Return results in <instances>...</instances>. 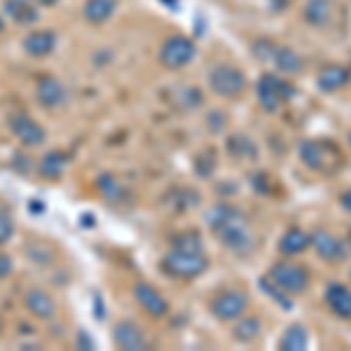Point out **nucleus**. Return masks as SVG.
Instances as JSON below:
<instances>
[{"label":"nucleus","mask_w":351,"mask_h":351,"mask_svg":"<svg viewBox=\"0 0 351 351\" xmlns=\"http://www.w3.org/2000/svg\"><path fill=\"white\" fill-rule=\"evenodd\" d=\"M195 56H197V45L185 36L167 38L160 47V61L169 71H180L183 66L192 64Z\"/></svg>","instance_id":"8"},{"label":"nucleus","mask_w":351,"mask_h":351,"mask_svg":"<svg viewBox=\"0 0 351 351\" xmlns=\"http://www.w3.org/2000/svg\"><path fill=\"white\" fill-rule=\"evenodd\" d=\"M267 279L271 284L279 286L284 293H288V295H302V293H307V288L311 284L307 267L291 263V260H281V263L271 265Z\"/></svg>","instance_id":"7"},{"label":"nucleus","mask_w":351,"mask_h":351,"mask_svg":"<svg viewBox=\"0 0 351 351\" xmlns=\"http://www.w3.org/2000/svg\"><path fill=\"white\" fill-rule=\"evenodd\" d=\"M115 12H117V0H87L82 8L84 21L92 26H101L106 21H110Z\"/></svg>","instance_id":"21"},{"label":"nucleus","mask_w":351,"mask_h":351,"mask_svg":"<svg viewBox=\"0 0 351 351\" xmlns=\"http://www.w3.org/2000/svg\"><path fill=\"white\" fill-rule=\"evenodd\" d=\"M14 234V223L12 218L8 216L5 211H0V243L10 241V237Z\"/></svg>","instance_id":"30"},{"label":"nucleus","mask_w":351,"mask_h":351,"mask_svg":"<svg viewBox=\"0 0 351 351\" xmlns=\"http://www.w3.org/2000/svg\"><path fill=\"white\" fill-rule=\"evenodd\" d=\"M248 309V298L241 291H223L208 302V311L216 316L218 321H234L241 319L243 311Z\"/></svg>","instance_id":"9"},{"label":"nucleus","mask_w":351,"mask_h":351,"mask_svg":"<svg viewBox=\"0 0 351 351\" xmlns=\"http://www.w3.org/2000/svg\"><path fill=\"white\" fill-rule=\"evenodd\" d=\"M307 347H309V332H307V328L300 324L288 326L284 337L279 339L281 351H304Z\"/></svg>","instance_id":"24"},{"label":"nucleus","mask_w":351,"mask_h":351,"mask_svg":"<svg viewBox=\"0 0 351 351\" xmlns=\"http://www.w3.org/2000/svg\"><path fill=\"white\" fill-rule=\"evenodd\" d=\"M134 298H136V302L143 307V311H148V314L155 316V319L167 316L169 302L164 300V295L155 286L145 284V281H138V284H134Z\"/></svg>","instance_id":"14"},{"label":"nucleus","mask_w":351,"mask_h":351,"mask_svg":"<svg viewBox=\"0 0 351 351\" xmlns=\"http://www.w3.org/2000/svg\"><path fill=\"white\" fill-rule=\"evenodd\" d=\"M162 269L173 279H197L208 269V258L204 253L202 237L197 232L176 234L167 256L162 258Z\"/></svg>","instance_id":"1"},{"label":"nucleus","mask_w":351,"mask_h":351,"mask_svg":"<svg viewBox=\"0 0 351 351\" xmlns=\"http://www.w3.org/2000/svg\"><path fill=\"white\" fill-rule=\"evenodd\" d=\"M10 129L19 138V143L28 145V148L43 145L45 138H47V132L43 129V124H38L31 115H24V112H19V115H14L10 120Z\"/></svg>","instance_id":"12"},{"label":"nucleus","mask_w":351,"mask_h":351,"mask_svg":"<svg viewBox=\"0 0 351 351\" xmlns=\"http://www.w3.org/2000/svg\"><path fill=\"white\" fill-rule=\"evenodd\" d=\"M260 332H263V324H260L258 316H243L239 324L234 326L232 335H234L237 342L251 344V342H256V339L260 337Z\"/></svg>","instance_id":"25"},{"label":"nucleus","mask_w":351,"mask_h":351,"mask_svg":"<svg viewBox=\"0 0 351 351\" xmlns=\"http://www.w3.org/2000/svg\"><path fill=\"white\" fill-rule=\"evenodd\" d=\"M160 3H164L167 8H171V10H176L180 5V0H160Z\"/></svg>","instance_id":"34"},{"label":"nucleus","mask_w":351,"mask_h":351,"mask_svg":"<svg viewBox=\"0 0 351 351\" xmlns=\"http://www.w3.org/2000/svg\"><path fill=\"white\" fill-rule=\"evenodd\" d=\"M228 148L234 157H253L256 155V145H253L251 138H246V136H232Z\"/></svg>","instance_id":"27"},{"label":"nucleus","mask_w":351,"mask_h":351,"mask_svg":"<svg viewBox=\"0 0 351 351\" xmlns=\"http://www.w3.org/2000/svg\"><path fill=\"white\" fill-rule=\"evenodd\" d=\"M256 94L265 112H276L284 104L295 99L298 89L291 82H286L284 77L274 75V73H265L256 84Z\"/></svg>","instance_id":"4"},{"label":"nucleus","mask_w":351,"mask_h":351,"mask_svg":"<svg viewBox=\"0 0 351 351\" xmlns=\"http://www.w3.org/2000/svg\"><path fill=\"white\" fill-rule=\"evenodd\" d=\"M3 12L19 26L36 24L38 16H40V10H38V5L33 0H5Z\"/></svg>","instance_id":"19"},{"label":"nucleus","mask_w":351,"mask_h":351,"mask_svg":"<svg viewBox=\"0 0 351 351\" xmlns=\"http://www.w3.org/2000/svg\"><path fill=\"white\" fill-rule=\"evenodd\" d=\"M36 99H38V104L47 110L61 108L68 101V89L64 87V82L56 80L54 75H43V77H38V82H36Z\"/></svg>","instance_id":"11"},{"label":"nucleus","mask_w":351,"mask_h":351,"mask_svg":"<svg viewBox=\"0 0 351 351\" xmlns=\"http://www.w3.org/2000/svg\"><path fill=\"white\" fill-rule=\"evenodd\" d=\"M300 162L319 176H337L347 164L342 148L330 138H304L298 145Z\"/></svg>","instance_id":"3"},{"label":"nucleus","mask_w":351,"mask_h":351,"mask_svg":"<svg viewBox=\"0 0 351 351\" xmlns=\"http://www.w3.org/2000/svg\"><path fill=\"white\" fill-rule=\"evenodd\" d=\"M339 206L347 213H351V190H344L342 195H339Z\"/></svg>","instance_id":"32"},{"label":"nucleus","mask_w":351,"mask_h":351,"mask_svg":"<svg viewBox=\"0 0 351 351\" xmlns=\"http://www.w3.org/2000/svg\"><path fill=\"white\" fill-rule=\"evenodd\" d=\"M24 302H26V309L40 321H49L56 314V304H54L52 295L40 291V288H31V291H26Z\"/></svg>","instance_id":"20"},{"label":"nucleus","mask_w":351,"mask_h":351,"mask_svg":"<svg viewBox=\"0 0 351 351\" xmlns=\"http://www.w3.org/2000/svg\"><path fill=\"white\" fill-rule=\"evenodd\" d=\"M99 190L106 195V199H117L120 197V183H117V178H112V176H101L99 178Z\"/></svg>","instance_id":"29"},{"label":"nucleus","mask_w":351,"mask_h":351,"mask_svg":"<svg viewBox=\"0 0 351 351\" xmlns=\"http://www.w3.org/2000/svg\"><path fill=\"white\" fill-rule=\"evenodd\" d=\"M14 269V263L12 258L8 256V253H0V279H5V276H10Z\"/></svg>","instance_id":"31"},{"label":"nucleus","mask_w":351,"mask_h":351,"mask_svg":"<svg viewBox=\"0 0 351 351\" xmlns=\"http://www.w3.org/2000/svg\"><path fill=\"white\" fill-rule=\"evenodd\" d=\"M68 167V155L61 150H52L38 162V173L43 176L45 180H56L61 178Z\"/></svg>","instance_id":"23"},{"label":"nucleus","mask_w":351,"mask_h":351,"mask_svg":"<svg viewBox=\"0 0 351 351\" xmlns=\"http://www.w3.org/2000/svg\"><path fill=\"white\" fill-rule=\"evenodd\" d=\"M112 339L115 344L124 351H143L148 347V339L143 332L138 330V326H134L132 321H120L112 330Z\"/></svg>","instance_id":"18"},{"label":"nucleus","mask_w":351,"mask_h":351,"mask_svg":"<svg viewBox=\"0 0 351 351\" xmlns=\"http://www.w3.org/2000/svg\"><path fill=\"white\" fill-rule=\"evenodd\" d=\"M33 3H36L38 8H52V5H56L59 0H33Z\"/></svg>","instance_id":"33"},{"label":"nucleus","mask_w":351,"mask_h":351,"mask_svg":"<svg viewBox=\"0 0 351 351\" xmlns=\"http://www.w3.org/2000/svg\"><path fill=\"white\" fill-rule=\"evenodd\" d=\"M208 87H211V92L220 96V99L234 101L246 92L248 80L237 66L220 64L216 68H211V73H208Z\"/></svg>","instance_id":"6"},{"label":"nucleus","mask_w":351,"mask_h":351,"mask_svg":"<svg viewBox=\"0 0 351 351\" xmlns=\"http://www.w3.org/2000/svg\"><path fill=\"white\" fill-rule=\"evenodd\" d=\"M3 31H5V21H3V16H0V36H3Z\"/></svg>","instance_id":"35"},{"label":"nucleus","mask_w":351,"mask_h":351,"mask_svg":"<svg viewBox=\"0 0 351 351\" xmlns=\"http://www.w3.org/2000/svg\"><path fill=\"white\" fill-rule=\"evenodd\" d=\"M351 82V68L339 66V64H330L326 68H321V73L316 75V87L326 94H332L337 89L347 87Z\"/></svg>","instance_id":"17"},{"label":"nucleus","mask_w":351,"mask_h":351,"mask_svg":"<svg viewBox=\"0 0 351 351\" xmlns=\"http://www.w3.org/2000/svg\"><path fill=\"white\" fill-rule=\"evenodd\" d=\"M59 45V36L52 28H40V31H31L24 38V52L33 59H45L56 49Z\"/></svg>","instance_id":"15"},{"label":"nucleus","mask_w":351,"mask_h":351,"mask_svg":"<svg viewBox=\"0 0 351 351\" xmlns=\"http://www.w3.org/2000/svg\"><path fill=\"white\" fill-rule=\"evenodd\" d=\"M206 225L213 230L218 241L230 251L248 253L253 248V234L248 230L246 216L232 204H216L206 211Z\"/></svg>","instance_id":"2"},{"label":"nucleus","mask_w":351,"mask_h":351,"mask_svg":"<svg viewBox=\"0 0 351 351\" xmlns=\"http://www.w3.org/2000/svg\"><path fill=\"white\" fill-rule=\"evenodd\" d=\"M176 101H178V106L192 110V108H197V106L202 104V92L197 87H192V84H180Z\"/></svg>","instance_id":"26"},{"label":"nucleus","mask_w":351,"mask_h":351,"mask_svg":"<svg viewBox=\"0 0 351 351\" xmlns=\"http://www.w3.org/2000/svg\"><path fill=\"white\" fill-rule=\"evenodd\" d=\"M258 286L263 288V291L267 293V295H269L271 300H274L276 304H281L284 309H291V307H293V302L284 295V291H281V288L276 286V284H271L267 276H265V279H260V281H258Z\"/></svg>","instance_id":"28"},{"label":"nucleus","mask_w":351,"mask_h":351,"mask_svg":"<svg viewBox=\"0 0 351 351\" xmlns=\"http://www.w3.org/2000/svg\"><path fill=\"white\" fill-rule=\"evenodd\" d=\"M311 246L316 248L319 258L326 260V263H342L351 253V246L347 241L330 234V232H326V230H316L314 234H311Z\"/></svg>","instance_id":"10"},{"label":"nucleus","mask_w":351,"mask_h":351,"mask_svg":"<svg viewBox=\"0 0 351 351\" xmlns=\"http://www.w3.org/2000/svg\"><path fill=\"white\" fill-rule=\"evenodd\" d=\"M324 298H326L328 309H330L337 319H351V288L349 286L332 281V284L326 286Z\"/></svg>","instance_id":"16"},{"label":"nucleus","mask_w":351,"mask_h":351,"mask_svg":"<svg viewBox=\"0 0 351 351\" xmlns=\"http://www.w3.org/2000/svg\"><path fill=\"white\" fill-rule=\"evenodd\" d=\"M253 54H256L260 61L274 64L284 75H300L304 68V61L295 54V49L286 47V45H276L271 40H256Z\"/></svg>","instance_id":"5"},{"label":"nucleus","mask_w":351,"mask_h":351,"mask_svg":"<svg viewBox=\"0 0 351 351\" xmlns=\"http://www.w3.org/2000/svg\"><path fill=\"white\" fill-rule=\"evenodd\" d=\"M337 16L335 0H307L302 8V19L311 28H330Z\"/></svg>","instance_id":"13"},{"label":"nucleus","mask_w":351,"mask_h":351,"mask_svg":"<svg viewBox=\"0 0 351 351\" xmlns=\"http://www.w3.org/2000/svg\"><path fill=\"white\" fill-rule=\"evenodd\" d=\"M311 246V234H307L304 230L300 228H291L284 232V237L279 239V253L281 256H298V253L307 251Z\"/></svg>","instance_id":"22"}]
</instances>
